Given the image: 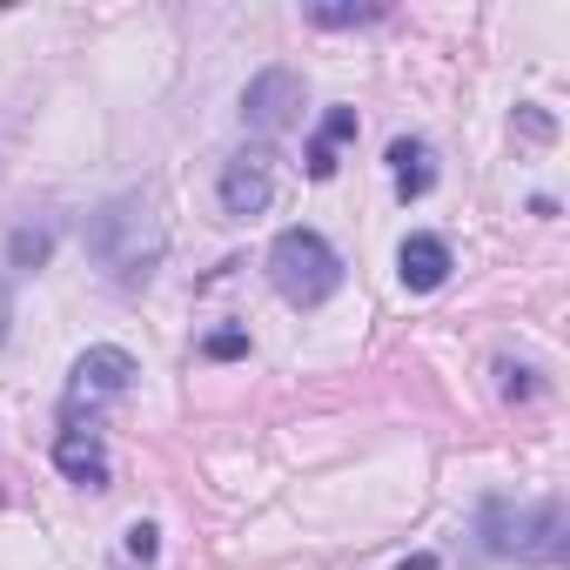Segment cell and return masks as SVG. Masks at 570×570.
I'll list each match as a JSON object with an SVG mask.
<instances>
[{
  "label": "cell",
  "instance_id": "obj_1",
  "mask_svg": "<svg viewBox=\"0 0 570 570\" xmlns=\"http://www.w3.org/2000/svg\"><path fill=\"white\" fill-rule=\"evenodd\" d=\"M88 255H95V268H108V282L141 289V282L161 268V255H168V222H161V208H155L141 188L101 202V208L88 215Z\"/></svg>",
  "mask_w": 570,
  "mask_h": 570
},
{
  "label": "cell",
  "instance_id": "obj_2",
  "mask_svg": "<svg viewBox=\"0 0 570 570\" xmlns=\"http://www.w3.org/2000/svg\"><path fill=\"white\" fill-rule=\"evenodd\" d=\"M476 537H483L490 557H510V563H563L570 517H563V503H503V497H490L476 510Z\"/></svg>",
  "mask_w": 570,
  "mask_h": 570
},
{
  "label": "cell",
  "instance_id": "obj_3",
  "mask_svg": "<svg viewBox=\"0 0 570 570\" xmlns=\"http://www.w3.org/2000/svg\"><path fill=\"white\" fill-rule=\"evenodd\" d=\"M268 282L289 309H323L343 289V255L316 228H282L268 242Z\"/></svg>",
  "mask_w": 570,
  "mask_h": 570
},
{
  "label": "cell",
  "instance_id": "obj_4",
  "mask_svg": "<svg viewBox=\"0 0 570 570\" xmlns=\"http://www.w3.org/2000/svg\"><path fill=\"white\" fill-rule=\"evenodd\" d=\"M135 356L121 350V343H95V350H81L75 356V370H68V390H61V410H68V423L88 410V423H95V410L101 403H115V396H128L135 390Z\"/></svg>",
  "mask_w": 570,
  "mask_h": 570
},
{
  "label": "cell",
  "instance_id": "obj_5",
  "mask_svg": "<svg viewBox=\"0 0 570 570\" xmlns=\"http://www.w3.org/2000/svg\"><path fill=\"white\" fill-rule=\"evenodd\" d=\"M242 121L255 135H289L303 121V75L296 68H262L248 88H242Z\"/></svg>",
  "mask_w": 570,
  "mask_h": 570
},
{
  "label": "cell",
  "instance_id": "obj_6",
  "mask_svg": "<svg viewBox=\"0 0 570 570\" xmlns=\"http://www.w3.org/2000/svg\"><path fill=\"white\" fill-rule=\"evenodd\" d=\"M215 202H222V215H235V222H248V215H268V202H275V161H268L262 148H248V155L222 161Z\"/></svg>",
  "mask_w": 570,
  "mask_h": 570
},
{
  "label": "cell",
  "instance_id": "obj_7",
  "mask_svg": "<svg viewBox=\"0 0 570 570\" xmlns=\"http://www.w3.org/2000/svg\"><path fill=\"white\" fill-rule=\"evenodd\" d=\"M55 470L68 483H81V490H108V443H101V430L95 423H68L55 436Z\"/></svg>",
  "mask_w": 570,
  "mask_h": 570
},
{
  "label": "cell",
  "instance_id": "obj_8",
  "mask_svg": "<svg viewBox=\"0 0 570 570\" xmlns=\"http://www.w3.org/2000/svg\"><path fill=\"white\" fill-rule=\"evenodd\" d=\"M450 242L443 235H403V248H396V275H403V289L410 296H430V289H443L450 282Z\"/></svg>",
  "mask_w": 570,
  "mask_h": 570
},
{
  "label": "cell",
  "instance_id": "obj_9",
  "mask_svg": "<svg viewBox=\"0 0 570 570\" xmlns=\"http://www.w3.org/2000/svg\"><path fill=\"white\" fill-rule=\"evenodd\" d=\"M390 175H396V195H403V202H423V195L436 188V155H430V141L396 135V141H390Z\"/></svg>",
  "mask_w": 570,
  "mask_h": 570
},
{
  "label": "cell",
  "instance_id": "obj_10",
  "mask_svg": "<svg viewBox=\"0 0 570 570\" xmlns=\"http://www.w3.org/2000/svg\"><path fill=\"white\" fill-rule=\"evenodd\" d=\"M48 255H55V228H48V222H21V228L8 235V262H14L21 275L48 268Z\"/></svg>",
  "mask_w": 570,
  "mask_h": 570
},
{
  "label": "cell",
  "instance_id": "obj_11",
  "mask_svg": "<svg viewBox=\"0 0 570 570\" xmlns=\"http://www.w3.org/2000/svg\"><path fill=\"white\" fill-rule=\"evenodd\" d=\"M390 8H376V0H343V8H309V28H370V21H383Z\"/></svg>",
  "mask_w": 570,
  "mask_h": 570
},
{
  "label": "cell",
  "instance_id": "obj_12",
  "mask_svg": "<svg viewBox=\"0 0 570 570\" xmlns=\"http://www.w3.org/2000/svg\"><path fill=\"white\" fill-rule=\"evenodd\" d=\"M121 550H128L135 563H155V557H161V530H155L148 517H135V523L121 530Z\"/></svg>",
  "mask_w": 570,
  "mask_h": 570
},
{
  "label": "cell",
  "instance_id": "obj_13",
  "mask_svg": "<svg viewBox=\"0 0 570 570\" xmlns=\"http://www.w3.org/2000/svg\"><path fill=\"white\" fill-rule=\"evenodd\" d=\"M202 356H208V363H235V356H248V330H208V336H202Z\"/></svg>",
  "mask_w": 570,
  "mask_h": 570
},
{
  "label": "cell",
  "instance_id": "obj_14",
  "mask_svg": "<svg viewBox=\"0 0 570 570\" xmlns=\"http://www.w3.org/2000/svg\"><path fill=\"white\" fill-rule=\"evenodd\" d=\"M497 376H503V396L510 403H530L543 383H537V370H523V363H497Z\"/></svg>",
  "mask_w": 570,
  "mask_h": 570
},
{
  "label": "cell",
  "instance_id": "obj_15",
  "mask_svg": "<svg viewBox=\"0 0 570 570\" xmlns=\"http://www.w3.org/2000/svg\"><path fill=\"white\" fill-rule=\"evenodd\" d=\"M316 141H330V148L356 141V108H330V115H323V128H316Z\"/></svg>",
  "mask_w": 570,
  "mask_h": 570
},
{
  "label": "cell",
  "instance_id": "obj_16",
  "mask_svg": "<svg viewBox=\"0 0 570 570\" xmlns=\"http://www.w3.org/2000/svg\"><path fill=\"white\" fill-rule=\"evenodd\" d=\"M517 128H523L530 141H550V135H557V121H550L543 108H517Z\"/></svg>",
  "mask_w": 570,
  "mask_h": 570
},
{
  "label": "cell",
  "instance_id": "obj_17",
  "mask_svg": "<svg viewBox=\"0 0 570 570\" xmlns=\"http://www.w3.org/2000/svg\"><path fill=\"white\" fill-rule=\"evenodd\" d=\"M8 330H14V289L0 282V343H8Z\"/></svg>",
  "mask_w": 570,
  "mask_h": 570
},
{
  "label": "cell",
  "instance_id": "obj_18",
  "mask_svg": "<svg viewBox=\"0 0 570 570\" xmlns=\"http://www.w3.org/2000/svg\"><path fill=\"white\" fill-rule=\"evenodd\" d=\"M396 570H436V557H430V550H416V557H403Z\"/></svg>",
  "mask_w": 570,
  "mask_h": 570
}]
</instances>
